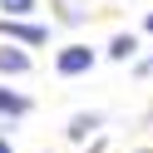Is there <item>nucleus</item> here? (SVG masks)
<instances>
[{"label": "nucleus", "mask_w": 153, "mask_h": 153, "mask_svg": "<svg viewBox=\"0 0 153 153\" xmlns=\"http://www.w3.org/2000/svg\"><path fill=\"white\" fill-rule=\"evenodd\" d=\"M54 69H59L64 79H74V74L94 69V50H89V45H69V50H59V59H54Z\"/></svg>", "instance_id": "obj_1"}, {"label": "nucleus", "mask_w": 153, "mask_h": 153, "mask_svg": "<svg viewBox=\"0 0 153 153\" xmlns=\"http://www.w3.org/2000/svg\"><path fill=\"white\" fill-rule=\"evenodd\" d=\"M0 35L25 40V45H45V30H40V25H20V20H0Z\"/></svg>", "instance_id": "obj_2"}, {"label": "nucleus", "mask_w": 153, "mask_h": 153, "mask_svg": "<svg viewBox=\"0 0 153 153\" xmlns=\"http://www.w3.org/2000/svg\"><path fill=\"white\" fill-rule=\"evenodd\" d=\"M0 114H10V119H20V114H30V99L15 89H0Z\"/></svg>", "instance_id": "obj_3"}, {"label": "nucleus", "mask_w": 153, "mask_h": 153, "mask_svg": "<svg viewBox=\"0 0 153 153\" xmlns=\"http://www.w3.org/2000/svg\"><path fill=\"white\" fill-rule=\"evenodd\" d=\"M25 69H30L25 50H0V74H25Z\"/></svg>", "instance_id": "obj_4"}, {"label": "nucleus", "mask_w": 153, "mask_h": 153, "mask_svg": "<svg viewBox=\"0 0 153 153\" xmlns=\"http://www.w3.org/2000/svg\"><path fill=\"white\" fill-rule=\"evenodd\" d=\"M94 128H99V114H74L69 119V138H89Z\"/></svg>", "instance_id": "obj_5"}, {"label": "nucleus", "mask_w": 153, "mask_h": 153, "mask_svg": "<svg viewBox=\"0 0 153 153\" xmlns=\"http://www.w3.org/2000/svg\"><path fill=\"white\" fill-rule=\"evenodd\" d=\"M133 50H138V40H133V35H119V40L109 45V54H114V59H133Z\"/></svg>", "instance_id": "obj_6"}, {"label": "nucleus", "mask_w": 153, "mask_h": 153, "mask_svg": "<svg viewBox=\"0 0 153 153\" xmlns=\"http://www.w3.org/2000/svg\"><path fill=\"white\" fill-rule=\"evenodd\" d=\"M0 5L10 10L5 20H20V15H30V10H35V0H0Z\"/></svg>", "instance_id": "obj_7"}, {"label": "nucleus", "mask_w": 153, "mask_h": 153, "mask_svg": "<svg viewBox=\"0 0 153 153\" xmlns=\"http://www.w3.org/2000/svg\"><path fill=\"white\" fill-rule=\"evenodd\" d=\"M0 153H10V138H0Z\"/></svg>", "instance_id": "obj_8"}, {"label": "nucleus", "mask_w": 153, "mask_h": 153, "mask_svg": "<svg viewBox=\"0 0 153 153\" xmlns=\"http://www.w3.org/2000/svg\"><path fill=\"white\" fill-rule=\"evenodd\" d=\"M148 35H153V15H148Z\"/></svg>", "instance_id": "obj_9"}, {"label": "nucleus", "mask_w": 153, "mask_h": 153, "mask_svg": "<svg viewBox=\"0 0 153 153\" xmlns=\"http://www.w3.org/2000/svg\"><path fill=\"white\" fill-rule=\"evenodd\" d=\"M143 153H153V148H143Z\"/></svg>", "instance_id": "obj_10"}]
</instances>
